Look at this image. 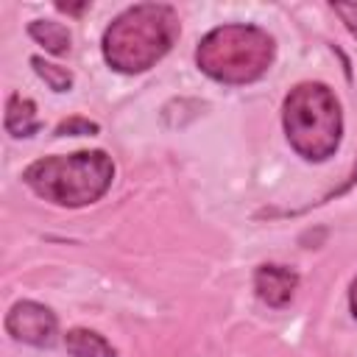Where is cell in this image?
<instances>
[{
  "mask_svg": "<svg viewBox=\"0 0 357 357\" xmlns=\"http://www.w3.org/2000/svg\"><path fill=\"white\" fill-rule=\"evenodd\" d=\"M195 61L201 73L220 84H251L265 75L273 61V39L245 22H229L212 28L195 50Z\"/></svg>",
  "mask_w": 357,
  "mask_h": 357,
  "instance_id": "277c9868",
  "label": "cell"
},
{
  "mask_svg": "<svg viewBox=\"0 0 357 357\" xmlns=\"http://www.w3.org/2000/svg\"><path fill=\"white\" fill-rule=\"evenodd\" d=\"M56 137H84V134H98V123H92V120H86V117H67V120H61L59 126H56V131H53Z\"/></svg>",
  "mask_w": 357,
  "mask_h": 357,
  "instance_id": "8fae6325",
  "label": "cell"
},
{
  "mask_svg": "<svg viewBox=\"0 0 357 357\" xmlns=\"http://www.w3.org/2000/svg\"><path fill=\"white\" fill-rule=\"evenodd\" d=\"M296 287H298V273L287 265H259L254 271V290L268 307L279 310L290 304Z\"/></svg>",
  "mask_w": 357,
  "mask_h": 357,
  "instance_id": "8992f818",
  "label": "cell"
},
{
  "mask_svg": "<svg viewBox=\"0 0 357 357\" xmlns=\"http://www.w3.org/2000/svg\"><path fill=\"white\" fill-rule=\"evenodd\" d=\"M64 346L73 357H117L112 343L103 335H98L92 329H81V326H75L64 335Z\"/></svg>",
  "mask_w": 357,
  "mask_h": 357,
  "instance_id": "ba28073f",
  "label": "cell"
},
{
  "mask_svg": "<svg viewBox=\"0 0 357 357\" xmlns=\"http://www.w3.org/2000/svg\"><path fill=\"white\" fill-rule=\"evenodd\" d=\"M59 11H67V14H81L86 8V3H78V6H70V3H56Z\"/></svg>",
  "mask_w": 357,
  "mask_h": 357,
  "instance_id": "4fadbf2b",
  "label": "cell"
},
{
  "mask_svg": "<svg viewBox=\"0 0 357 357\" xmlns=\"http://www.w3.org/2000/svg\"><path fill=\"white\" fill-rule=\"evenodd\" d=\"M28 36L36 39L53 56H64L70 50V31L56 20H33L28 25Z\"/></svg>",
  "mask_w": 357,
  "mask_h": 357,
  "instance_id": "9c48e42d",
  "label": "cell"
},
{
  "mask_svg": "<svg viewBox=\"0 0 357 357\" xmlns=\"http://www.w3.org/2000/svg\"><path fill=\"white\" fill-rule=\"evenodd\" d=\"M31 67L36 70V75L53 89V92H67L73 86V73L61 64H53V61H45L42 56H31Z\"/></svg>",
  "mask_w": 357,
  "mask_h": 357,
  "instance_id": "30bf717a",
  "label": "cell"
},
{
  "mask_svg": "<svg viewBox=\"0 0 357 357\" xmlns=\"http://www.w3.org/2000/svg\"><path fill=\"white\" fill-rule=\"evenodd\" d=\"M114 178L112 156L103 151H78L64 156H45L25 167L22 181L56 206L95 204Z\"/></svg>",
  "mask_w": 357,
  "mask_h": 357,
  "instance_id": "7a4b0ae2",
  "label": "cell"
},
{
  "mask_svg": "<svg viewBox=\"0 0 357 357\" xmlns=\"http://www.w3.org/2000/svg\"><path fill=\"white\" fill-rule=\"evenodd\" d=\"M6 332L20 340V343H28V346H53L56 343V332H59V321L56 315L39 304V301H17L8 315H6Z\"/></svg>",
  "mask_w": 357,
  "mask_h": 357,
  "instance_id": "5b68a950",
  "label": "cell"
},
{
  "mask_svg": "<svg viewBox=\"0 0 357 357\" xmlns=\"http://www.w3.org/2000/svg\"><path fill=\"white\" fill-rule=\"evenodd\" d=\"M332 11L340 17V22L349 28V33L357 39V3H343V0H332Z\"/></svg>",
  "mask_w": 357,
  "mask_h": 357,
  "instance_id": "7c38bea8",
  "label": "cell"
},
{
  "mask_svg": "<svg viewBox=\"0 0 357 357\" xmlns=\"http://www.w3.org/2000/svg\"><path fill=\"white\" fill-rule=\"evenodd\" d=\"M349 304H351V312H354V318H357V276H354L351 290H349Z\"/></svg>",
  "mask_w": 357,
  "mask_h": 357,
  "instance_id": "9a60e30c",
  "label": "cell"
},
{
  "mask_svg": "<svg viewBox=\"0 0 357 357\" xmlns=\"http://www.w3.org/2000/svg\"><path fill=\"white\" fill-rule=\"evenodd\" d=\"M282 123L290 148L310 162L329 159L340 145V103L326 84L307 81L293 86L282 106Z\"/></svg>",
  "mask_w": 357,
  "mask_h": 357,
  "instance_id": "3957f363",
  "label": "cell"
},
{
  "mask_svg": "<svg viewBox=\"0 0 357 357\" xmlns=\"http://www.w3.org/2000/svg\"><path fill=\"white\" fill-rule=\"evenodd\" d=\"M178 17L165 3H137L126 8L103 33V59L117 73L151 70L176 42Z\"/></svg>",
  "mask_w": 357,
  "mask_h": 357,
  "instance_id": "6da1fadb",
  "label": "cell"
},
{
  "mask_svg": "<svg viewBox=\"0 0 357 357\" xmlns=\"http://www.w3.org/2000/svg\"><path fill=\"white\" fill-rule=\"evenodd\" d=\"M3 126L11 137H31L42 128L39 117H36V103L31 98H22L17 92L8 95V103H6V117H3Z\"/></svg>",
  "mask_w": 357,
  "mask_h": 357,
  "instance_id": "52a82bcc",
  "label": "cell"
},
{
  "mask_svg": "<svg viewBox=\"0 0 357 357\" xmlns=\"http://www.w3.org/2000/svg\"><path fill=\"white\" fill-rule=\"evenodd\" d=\"M351 184H357V167H354V173H351V178H346V184H343V187H337V190H335L332 195H343V192H346V190H349ZM332 195H326V198H332Z\"/></svg>",
  "mask_w": 357,
  "mask_h": 357,
  "instance_id": "5bb4252c",
  "label": "cell"
}]
</instances>
